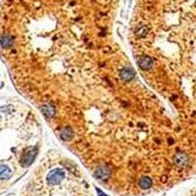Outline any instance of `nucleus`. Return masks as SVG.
Segmentation results:
<instances>
[{
    "label": "nucleus",
    "mask_w": 196,
    "mask_h": 196,
    "mask_svg": "<svg viewBox=\"0 0 196 196\" xmlns=\"http://www.w3.org/2000/svg\"><path fill=\"white\" fill-rule=\"evenodd\" d=\"M120 0H1L0 57L49 117L98 102L128 111L150 95L116 35Z\"/></svg>",
    "instance_id": "obj_1"
},
{
    "label": "nucleus",
    "mask_w": 196,
    "mask_h": 196,
    "mask_svg": "<svg viewBox=\"0 0 196 196\" xmlns=\"http://www.w3.org/2000/svg\"><path fill=\"white\" fill-rule=\"evenodd\" d=\"M129 43L149 85L175 106L194 105L195 0H138Z\"/></svg>",
    "instance_id": "obj_2"
},
{
    "label": "nucleus",
    "mask_w": 196,
    "mask_h": 196,
    "mask_svg": "<svg viewBox=\"0 0 196 196\" xmlns=\"http://www.w3.org/2000/svg\"><path fill=\"white\" fill-rule=\"evenodd\" d=\"M12 176L11 168L6 167V166H0V180H6Z\"/></svg>",
    "instance_id": "obj_3"
}]
</instances>
